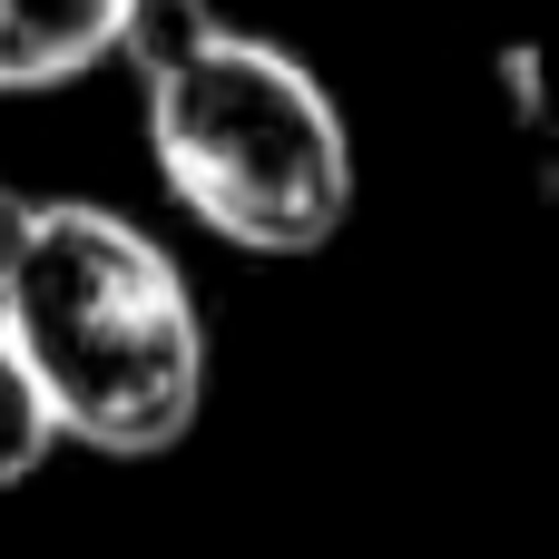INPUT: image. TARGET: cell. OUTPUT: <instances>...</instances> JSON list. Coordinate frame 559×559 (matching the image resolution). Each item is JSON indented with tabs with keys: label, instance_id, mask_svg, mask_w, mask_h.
<instances>
[{
	"label": "cell",
	"instance_id": "1",
	"mask_svg": "<svg viewBox=\"0 0 559 559\" xmlns=\"http://www.w3.org/2000/svg\"><path fill=\"white\" fill-rule=\"evenodd\" d=\"M138 88L167 197L236 255H314L354 216V138L324 79L206 0L138 10Z\"/></svg>",
	"mask_w": 559,
	"mask_h": 559
},
{
	"label": "cell",
	"instance_id": "5",
	"mask_svg": "<svg viewBox=\"0 0 559 559\" xmlns=\"http://www.w3.org/2000/svg\"><path fill=\"white\" fill-rule=\"evenodd\" d=\"M29 226H39V197H20V187L0 177V295H10L20 255H29Z\"/></svg>",
	"mask_w": 559,
	"mask_h": 559
},
{
	"label": "cell",
	"instance_id": "4",
	"mask_svg": "<svg viewBox=\"0 0 559 559\" xmlns=\"http://www.w3.org/2000/svg\"><path fill=\"white\" fill-rule=\"evenodd\" d=\"M49 452H59V413H49V393H39L20 334L0 324V491H20Z\"/></svg>",
	"mask_w": 559,
	"mask_h": 559
},
{
	"label": "cell",
	"instance_id": "2",
	"mask_svg": "<svg viewBox=\"0 0 559 559\" xmlns=\"http://www.w3.org/2000/svg\"><path fill=\"white\" fill-rule=\"evenodd\" d=\"M0 324L49 393L59 442L108 462H157L187 442L206 403V314L138 216L98 197H39Z\"/></svg>",
	"mask_w": 559,
	"mask_h": 559
},
{
	"label": "cell",
	"instance_id": "3",
	"mask_svg": "<svg viewBox=\"0 0 559 559\" xmlns=\"http://www.w3.org/2000/svg\"><path fill=\"white\" fill-rule=\"evenodd\" d=\"M138 10L147 0H0V98H39L98 59H128Z\"/></svg>",
	"mask_w": 559,
	"mask_h": 559
}]
</instances>
